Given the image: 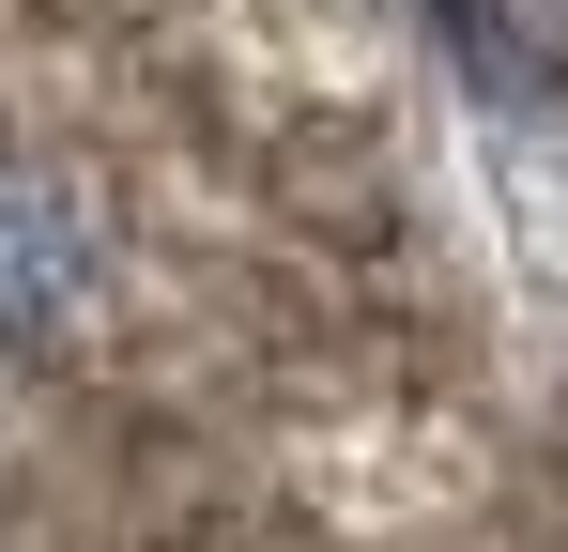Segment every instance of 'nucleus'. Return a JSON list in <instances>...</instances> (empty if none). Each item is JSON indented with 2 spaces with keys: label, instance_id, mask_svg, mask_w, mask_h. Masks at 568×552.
<instances>
[{
  "label": "nucleus",
  "instance_id": "nucleus-1",
  "mask_svg": "<svg viewBox=\"0 0 568 552\" xmlns=\"http://www.w3.org/2000/svg\"><path fill=\"white\" fill-rule=\"evenodd\" d=\"M78 276H93V231H78V200H62L47 170H16V154H0V338H62Z\"/></svg>",
  "mask_w": 568,
  "mask_h": 552
}]
</instances>
